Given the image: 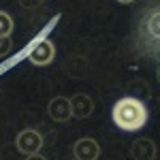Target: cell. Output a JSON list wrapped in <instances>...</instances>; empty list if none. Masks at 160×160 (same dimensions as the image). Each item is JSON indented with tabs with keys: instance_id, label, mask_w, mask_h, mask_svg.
I'll use <instances>...</instances> for the list:
<instances>
[{
	"instance_id": "cell-7",
	"label": "cell",
	"mask_w": 160,
	"mask_h": 160,
	"mask_svg": "<svg viewBox=\"0 0 160 160\" xmlns=\"http://www.w3.org/2000/svg\"><path fill=\"white\" fill-rule=\"evenodd\" d=\"M68 102H71V113L77 120L90 118L92 111H94V100L90 98L88 94H83V92H79V94H75L73 98H68Z\"/></svg>"
},
{
	"instance_id": "cell-19",
	"label": "cell",
	"mask_w": 160,
	"mask_h": 160,
	"mask_svg": "<svg viewBox=\"0 0 160 160\" xmlns=\"http://www.w3.org/2000/svg\"><path fill=\"white\" fill-rule=\"evenodd\" d=\"M154 160H156V158H154Z\"/></svg>"
},
{
	"instance_id": "cell-9",
	"label": "cell",
	"mask_w": 160,
	"mask_h": 160,
	"mask_svg": "<svg viewBox=\"0 0 160 160\" xmlns=\"http://www.w3.org/2000/svg\"><path fill=\"white\" fill-rule=\"evenodd\" d=\"M126 96H132V98L145 102V100L152 96V88H149V83H148V81H143V79H132V81L128 83Z\"/></svg>"
},
{
	"instance_id": "cell-18",
	"label": "cell",
	"mask_w": 160,
	"mask_h": 160,
	"mask_svg": "<svg viewBox=\"0 0 160 160\" xmlns=\"http://www.w3.org/2000/svg\"><path fill=\"white\" fill-rule=\"evenodd\" d=\"M41 2H43V0H41Z\"/></svg>"
},
{
	"instance_id": "cell-4",
	"label": "cell",
	"mask_w": 160,
	"mask_h": 160,
	"mask_svg": "<svg viewBox=\"0 0 160 160\" xmlns=\"http://www.w3.org/2000/svg\"><path fill=\"white\" fill-rule=\"evenodd\" d=\"M53 58H56V45L51 43L49 38L37 41L30 47V51H28V60L32 62L34 66H47V64H51Z\"/></svg>"
},
{
	"instance_id": "cell-15",
	"label": "cell",
	"mask_w": 160,
	"mask_h": 160,
	"mask_svg": "<svg viewBox=\"0 0 160 160\" xmlns=\"http://www.w3.org/2000/svg\"><path fill=\"white\" fill-rule=\"evenodd\" d=\"M26 160H47V158L41 156V154H32V156H26Z\"/></svg>"
},
{
	"instance_id": "cell-1",
	"label": "cell",
	"mask_w": 160,
	"mask_h": 160,
	"mask_svg": "<svg viewBox=\"0 0 160 160\" xmlns=\"http://www.w3.org/2000/svg\"><path fill=\"white\" fill-rule=\"evenodd\" d=\"M111 120L124 132H137L148 124V107L132 96H124L113 105Z\"/></svg>"
},
{
	"instance_id": "cell-11",
	"label": "cell",
	"mask_w": 160,
	"mask_h": 160,
	"mask_svg": "<svg viewBox=\"0 0 160 160\" xmlns=\"http://www.w3.org/2000/svg\"><path fill=\"white\" fill-rule=\"evenodd\" d=\"M13 32V17L9 13L0 11V37H11Z\"/></svg>"
},
{
	"instance_id": "cell-16",
	"label": "cell",
	"mask_w": 160,
	"mask_h": 160,
	"mask_svg": "<svg viewBox=\"0 0 160 160\" xmlns=\"http://www.w3.org/2000/svg\"><path fill=\"white\" fill-rule=\"evenodd\" d=\"M120 4H130V2H135V0H118Z\"/></svg>"
},
{
	"instance_id": "cell-13",
	"label": "cell",
	"mask_w": 160,
	"mask_h": 160,
	"mask_svg": "<svg viewBox=\"0 0 160 160\" xmlns=\"http://www.w3.org/2000/svg\"><path fill=\"white\" fill-rule=\"evenodd\" d=\"M13 154H19V152H17V148H15V143L0 149V160H15V158H13Z\"/></svg>"
},
{
	"instance_id": "cell-5",
	"label": "cell",
	"mask_w": 160,
	"mask_h": 160,
	"mask_svg": "<svg viewBox=\"0 0 160 160\" xmlns=\"http://www.w3.org/2000/svg\"><path fill=\"white\" fill-rule=\"evenodd\" d=\"M47 115H49L53 122H68L73 118L71 113V102L66 96H53L47 105Z\"/></svg>"
},
{
	"instance_id": "cell-6",
	"label": "cell",
	"mask_w": 160,
	"mask_h": 160,
	"mask_svg": "<svg viewBox=\"0 0 160 160\" xmlns=\"http://www.w3.org/2000/svg\"><path fill=\"white\" fill-rule=\"evenodd\" d=\"M73 154H75L77 160H96L98 154H100V145L94 141V139L83 137V139H79V141L73 145Z\"/></svg>"
},
{
	"instance_id": "cell-3",
	"label": "cell",
	"mask_w": 160,
	"mask_h": 160,
	"mask_svg": "<svg viewBox=\"0 0 160 160\" xmlns=\"http://www.w3.org/2000/svg\"><path fill=\"white\" fill-rule=\"evenodd\" d=\"M15 148H17L19 154H24V156L38 154L41 148H43V137H41V132H37L34 128H26V130H22V132L17 135Z\"/></svg>"
},
{
	"instance_id": "cell-2",
	"label": "cell",
	"mask_w": 160,
	"mask_h": 160,
	"mask_svg": "<svg viewBox=\"0 0 160 160\" xmlns=\"http://www.w3.org/2000/svg\"><path fill=\"white\" fill-rule=\"evenodd\" d=\"M139 32L148 45H154V56H160V4L152 7L143 13L139 22Z\"/></svg>"
},
{
	"instance_id": "cell-10",
	"label": "cell",
	"mask_w": 160,
	"mask_h": 160,
	"mask_svg": "<svg viewBox=\"0 0 160 160\" xmlns=\"http://www.w3.org/2000/svg\"><path fill=\"white\" fill-rule=\"evenodd\" d=\"M66 73L71 75V77H83V75L88 73V60L83 58V56H73V58H68L66 60Z\"/></svg>"
},
{
	"instance_id": "cell-12",
	"label": "cell",
	"mask_w": 160,
	"mask_h": 160,
	"mask_svg": "<svg viewBox=\"0 0 160 160\" xmlns=\"http://www.w3.org/2000/svg\"><path fill=\"white\" fill-rule=\"evenodd\" d=\"M11 47H13L11 37H0V58L9 56V53H11Z\"/></svg>"
},
{
	"instance_id": "cell-8",
	"label": "cell",
	"mask_w": 160,
	"mask_h": 160,
	"mask_svg": "<svg viewBox=\"0 0 160 160\" xmlns=\"http://www.w3.org/2000/svg\"><path fill=\"white\" fill-rule=\"evenodd\" d=\"M130 154H132L135 160H154L156 154H158V148H156V143L152 139L141 137V139H137L130 145Z\"/></svg>"
},
{
	"instance_id": "cell-17",
	"label": "cell",
	"mask_w": 160,
	"mask_h": 160,
	"mask_svg": "<svg viewBox=\"0 0 160 160\" xmlns=\"http://www.w3.org/2000/svg\"><path fill=\"white\" fill-rule=\"evenodd\" d=\"M156 79H158V83H160V66H158V71H156Z\"/></svg>"
},
{
	"instance_id": "cell-14",
	"label": "cell",
	"mask_w": 160,
	"mask_h": 160,
	"mask_svg": "<svg viewBox=\"0 0 160 160\" xmlns=\"http://www.w3.org/2000/svg\"><path fill=\"white\" fill-rule=\"evenodd\" d=\"M24 9H37L38 4H41V0H17Z\"/></svg>"
}]
</instances>
